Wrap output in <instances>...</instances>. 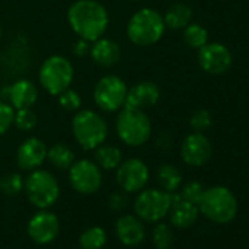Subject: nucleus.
I'll use <instances>...</instances> for the list:
<instances>
[{
  "instance_id": "f257e3e1",
  "label": "nucleus",
  "mask_w": 249,
  "mask_h": 249,
  "mask_svg": "<svg viewBox=\"0 0 249 249\" xmlns=\"http://www.w3.org/2000/svg\"><path fill=\"white\" fill-rule=\"evenodd\" d=\"M108 22L107 9L97 0H76L68 9V24L71 30L88 43L104 37Z\"/></svg>"
},
{
  "instance_id": "f03ea898",
  "label": "nucleus",
  "mask_w": 249,
  "mask_h": 249,
  "mask_svg": "<svg viewBox=\"0 0 249 249\" xmlns=\"http://www.w3.org/2000/svg\"><path fill=\"white\" fill-rule=\"evenodd\" d=\"M116 134L128 147H141L147 144L153 135V123L145 110L124 106L116 117Z\"/></svg>"
},
{
  "instance_id": "7ed1b4c3",
  "label": "nucleus",
  "mask_w": 249,
  "mask_h": 249,
  "mask_svg": "<svg viewBox=\"0 0 249 249\" xmlns=\"http://www.w3.org/2000/svg\"><path fill=\"white\" fill-rule=\"evenodd\" d=\"M72 134L78 145L87 151H94L106 142L108 126L106 119L91 108H79L72 119Z\"/></svg>"
},
{
  "instance_id": "20e7f679",
  "label": "nucleus",
  "mask_w": 249,
  "mask_h": 249,
  "mask_svg": "<svg viewBox=\"0 0 249 249\" xmlns=\"http://www.w3.org/2000/svg\"><path fill=\"white\" fill-rule=\"evenodd\" d=\"M166 31L163 15L153 8L137 11L126 25V36L131 43L141 47H148L159 43Z\"/></svg>"
},
{
  "instance_id": "39448f33",
  "label": "nucleus",
  "mask_w": 249,
  "mask_h": 249,
  "mask_svg": "<svg viewBox=\"0 0 249 249\" xmlns=\"http://www.w3.org/2000/svg\"><path fill=\"white\" fill-rule=\"evenodd\" d=\"M198 210L210 221L227 224L233 221L237 214V199L229 188L221 185L211 186L204 191Z\"/></svg>"
},
{
  "instance_id": "423d86ee",
  "label": "nucleus",
  "mask_w": 249,
  "mask_h": 249,
  "mask_svg": "<svg viewBox=\"0 0 249 249\" xmlns=\"http://www.w3.org/2000/svg\"><path fill=\"white\" fill-rule=\"evenodd\" d=\"M24 191L28 201L38 210H49L60 196L57 179L50 172L43 169L30 172L24 180Z\"/></svg>"
},
{
  "instance_id": "0eeeda50",
  "label": "nucleus",
  "mask_w": 249,
  "mask_h": 249,
  "mask_svg": "<svg viewBox=\"0 0 249 249\" xmlns=\"http://www.w3.org/2000/svg\"><path fill=\"white\" fill-rule=\"evenodd\" d=\"M73 75L75 69L72 62L65 56L53 54L41 63L38 71V81L44 91L57 97L65 89L71 88Z\"/></svg>"
},
{
  "instance_id": "6e6552de",
  "label": "nucleus",
  "mask_w": 249,
  "mask_h": 249,
  "mask_svg": "<svg viewBox=\"0 0 249 249\" xmlns=\"http://www.w3.org/2000/svg\"><path fill=\"white\" fill-rule=\"evenodd\" d=\"M172 207V195L163 189L150 188L138 192L134 201L135 215L147 223H159L169 215Z\"/></svg>"
},
{
  "instance_id": "1a4fd4ad",
  "label": "nucleus",
  "mask_w": 249,
  "mask_h": 249,
  "mask_svg": "<svg viewBox=\"0 0 249 249\" xmlns=\"http://www.w3.org/2000/svg\"><path fill=\"white\" fill-rule=\"evenodd\" d=\"M126 95L128 85L117 75H104L100 78L92 92L95 106L106 113H114L124 107Z\"/></svg>"
},
{
  "instance_id": "9d476101",
  "label": "nucleus",
  "mask_w": 249,
  "mask_h": 249,
  "mask_svg": "<svg viewBox=\"0 0 249 249\" xmlns=\"http://www.w3.org/2000/svg\"><path fill=\"white\" fill-rule=\"evenodd\" d=\"M69 170V183L71 186L81 195H92L95 194L103 183L101 169L95 164V161L82 159L75 160Z\"/></svg>"
},
{
  "instance_id": "9b49d317",
  "label": "nucleus",
  "mask_w": 249,
  "mask_h": 249,
  "mask_svg": "<svg viewBox=\"0 0 249 249\" xmlns=\"http://www.w3.org/2000/svg\"><path fill=\"white\" fill-rule=\"evenodd\" d=\"M150 180V169L141 159H128L116 169V183L126 194H138Z\"/></svg>"
},
{
  "instance_id": "f8f14e48",
  "label": "nucleus",
  "mask_w": 249,
  "mask_h": 249,
  "mask_svg": "<svg viewBox=\"0 0 249 249\" xmlns=\"http://www.w3.org/2000/svg\"><path fill=\"white\" fill-rule=\"evenodd\" d=\"M233 57L230 50L220 43H207L198 49V63L210 75H223L231 66Z\"/></svg>"
},
{
  "instance_id": "ddd939ff",
  "label": "nucleus",
  "mask_w": 249,
  "mask_h": 249,
  "mask_svg": "<svg viewBox=\"0 0 249 249\" xmlns=\"http://www.w3.org/2000/svg\"><path fill=\"white\" fill-rule=\"evenodd\" d=\"M27 231L31 240L37 245H49L59 236L60 221L54 213L49 210H40L30 218Z\"/></svg>"
},
{
  "instance_id": "4468645a",
  "label": "nucleus",
  "mask_w": 249,
  "mask_h": 249,
  "mask_svg": "<svg viewBox=\"0 0 249 249\" xmlns=\"http://www.w3.org/2000/svg\"><path fill=\"white\" fill-rule=\"evenodd\" d=\"M213 147L210 140L202 132L189 134L180 145V157L191 167H201L210 161Z\"/></svg>"
},
{
  "instance_id": "2eb2a0df",
  "label": "nucleus",
  "mask_w": 249,
  "mask_h": 249,
  "mask_svg": "<svg viewBox=\"0 0 249 249\" xmlns=\"http://www.w3.org/2000/svg\"><path fill=\"white\" fill-rule=\"evenodd\" d=\"M47 160V145L37 137L27 138L17 150V164L21 170L33 172Z\"/></svg>"
},
{
  "instance_id": "dca6fc26",
  "label": "nucleus",
  "mask_w": 249,
  "mask_h": 249,
  "mask_svg": "<svg viewBox=\"0 0 249 249\" xmlns=\"http://www.w3.org/2000/svg\"><path fill=\"white\" fill-rule=\"evenodd\" d=\"M114 233L122 245L129 248L141 245L145 239V227L142 220L132 214H124L116 220Z\"/></svg>"
},
{
  "instance_id": "f3484780",
  "label": "nucleus",
  "mask_w": 249,
  "mask_h": 249,
  "mask_svg": "<svg viewBox=\"0 0 249 249\" xmlns=\"http://www.w3.org/2000/svg\"><path fill=\"white\" fill-rule=\"evenodd\" d=\"M5 101H8L15 110L33 107L38 100V89L30 79H18L12 85L5 88Z\"/></svg>"
},
{
  "instance_id": "a211bd4d",
  "label": "nucleus",
  "mask_w": 249,
  "mask_h": 249,
  "mask_svg": "<svg viewBox=\"0 0 249 249\" xmlns=\"http://www.w3.org/2000/svg\"><path fill=\"white\" fill-rule=\"evenodd\" d=\"M160 88L153 81H141L135 84L134 87L128 88L126 103L124 106L147 110L150 107H154L160 100Z\"/></svg>"
},
{
  "instance_id": "6ab92c4d",
  "label": "nucleus",
  "mask_w": 249,
  "mask_h": 249,
  "mask_svg": "<svg viewBox=\"0 0 249 249\" xmlns=\"http://www.w3.org/2000/svg\"><path fill=\"white\" fill-rule=\"evenodd\" d=\"M88 54L91 56V60L95 65L101 68H111L116 63H119L122 52H120V46L114 40L100 37L98 40L91 43Z\"/></svg>"
},
{
  "instance_id": "aec40b11",
  "label": "nucleus",
  "mask_w": 249,
  "mask_h": 249,
  "mask_svg": "<svg viewBox=\"0 0 249 249\" xmlns=\"http://www.w3.org/2000/svg\"><path fill=\"white\" fill-rule=\"evenodd\" d=\"M198 215H199L198 205L188 202L182 198L173 202L169 211L170 223L176 229H188L194 226L198 220Z\"/></svg>"
},
{
  "instance_id": "412c9836",
  "label": "nucleus",
  "mask_w": 249,
  "mask_h": 249,
  "mask_svg": "<svg viewBox=\"0 0 249 249\" xmlns=\"http://www.w3.org/2000/svg\"><path fill=\"white\" fill-rule=\"evenodd\" d=\"M95 164L101 170H116L123 161L122 150L111 144H101L94 150Z\"/></svg>"
},
{
  "instance_id": "4be33fe9",
  "label": "nucleus",
  "mask_w": 249,
  "mask_h": 249,
  "mask_svg": "<svg viewBox=\"0 0 249 249\" xmlns=\"http://www.w3.org/2000/svg\"><path fill=\"white\" fill-rule=\"evenodd\" d=\"M163 19H164L166 28L183 30L186 25L191 24L192 9L186 3H175L166 11V14L163 15Z\"/></svg>"
},
{
  "instance_id": "5701e85b",
  "label": "nucleus",
  "mask_w": 249,
  "mask_h": 249,
  "mask_svg": "<svg viewBox=\"0 0 249 249\" xmlns=\"http://www.w3.org/2000/svg\"><path fill=\"white\" fill-rule=\"evenodd\" d=\"M47 160L53 167L59 170H68L75 161V153L69 145L56 142L47 148Z\"/></svg>"
},
{
  "instance_id": "b1692460",
  "label": "nucleus",
  "mask_w": 249,
  "mask_h": 249,
  "mask_svg": "<svg viewBox=\"0 0 249 249\" xmlns=\"http://www.w3.org/2000/svg\"><path fill=\"white\" fill-rule=\"evenodd\" d=\"M157 183H159L160 189H163L169 194L176 192L182 185V175L175 166L163 164L157 170Z\"/></svg>"
},
{
  "instance_id": "393cba45",
  "label": "nucleus",
  "mask_w": 249,
  "mask_h": 249,
  "mask_svg": "<svg viewBox=\"0 0 249 249\" xmlns=\"http://www.w3.org/2000/svg\"><path fill=\"white\" fill-rule=\"evenodd\" d=\"M107 243V233L100 226H92L84 230L79 236L81 249H101Z\"/></svg>"
},
{
  "instance_id": "a878e982",
  "label": "nucleus",
  "mask_w": 249,
  "mask_h": 249,
  "mask_svg": "<svg viewBox=\"0 0 249 249\" xmlns=\"http://www.w3.org/2000/svg\"><path fill=\"white\" fill-rule=\"evenodd\" d=\"M183 41L191 49H201L208 43V31L199 24H189L183 28Z\"/></svg>"
},
{
  "instance_id": "bb28decb",
  "label": "nucleus",
  "mask_w": 249,
  "mask_h": 249,
  "mask_svg": "<svg viewBox=\"0 0 249 249\" xmlns=\"http://www.w3.org/2000/svg\"><path fill=\"white\" fill-rule=\"evenodd\" d=\"M38 123V116L37 113L31 108V107H25V108H18L15 110V119H14V124L22 132H31L36 129Z\"/></svg>"
},
{
  "instance_id": "cd10ccee",
  "label": "nucleus",
  "mask_w": 249,
  "mask_h": 249,
  "mask_svg": "<svg viewBox=\"0 0 249 249\" xmlns=\"http://www.w3.org/2000/svg\"><path fill=\"white\" fill-rule=\"evenodd\" d=\"M173 237L175 234H173L172 226L161 223V221L157 223V226L153 229V233H151L153 243L157 249H169L173 243Z\"/></svg>"
},
{
  "instance_id": "c85d7f7f",
  "label": "nucleus",
  "mask_w": 249,
  "mask_h": 249,
  "mask_svg": "<svg viewBox=\"0 0 249 249\" xmlns=\"http://www.w3.org/2000/svg\"><path fill=\"white\" fill-rule=\"evenodd\" d=\"M0 191L8 196H15L24 191V178L19 173L9 172L0 178Z\"/></svg>"
},
{
  "instance_id": "c756f323",
  "label": "nucleus",
  "mask_w": 249,
  "mask_h": 249,
  "mask_svg": "<svg viewBox=\"0 0 249 249\" xmlns=\"http://www.w3.org/2000/svg\"><path fill=\"white\" fill-rule=\"evenodd\" d=\"M57 100H59L60 107L63 110H66V111H73L75 113L82 107V98H81L79 92L75 91V89H71V88L60 92L57 95Z\"/></svg>"
},
{
  "instance_id": "7c9ffc66",
  "label": "nucleus",
  "mask_w": 249,
  "mask_h": 249,
  "mask_svg": "<svg viewBox=\"0 0 249 249\" xmlns=\"http://www.w3.org/2000/svg\"><path fill=\"white\" fill-rule=\"evenodd\" d=\"M189 124H191V128L194 129V132H204V131L211 128L213 117H211L210 111H207L204 108H199V110L192 113V116L189 119Z\"/></svg>"
},
{
  "instance_id": "2f4dec72",
  "label": "nucleus",
  "mask_w": 249,
  "mask_h": 249,
  "mask_svg": "<svg viewBox=\"0 0 249 249\" xmlns=\"http://www.w3.org/2000/svg\"><path fill=\"white\" fill-rule=\"evenodd\" d=\"M204 191H205V188L202 186V183H199L196 180H191V182H188V183L183 185V188H182V191H180L179 195H180L182 199L198 205L199 201H201V196H202Z\"/></svg>"
},
{
  "instance_id": "473e14b6",
  "label": "nucleus",
  "mask_w": 249,
  "mask_h": 249,
  "mask_svg": "<svg viewBox=\"0 0 249 249\" xmlns=\"http://www.w3.org/2000/svg\"><path fill=\"white\" fill-rule=\"evenodd\" d=\"M15 119V108L5 100H0V137L5 135L12 126Z\"/></svg>"
},
{
  "instance_id": "72a5a7b5",
  "label": "nucleus",
  "mask_w": 249,
  "mask_h": 249,
  "mask_svg": "<svg viewBox=\"0 0 249 249\" xmlns=\"http://www.w3.org/2000/svg\"><path fill=\"white\" fill-rule=\"evenodd\" d=\"M128 202H129L128 194H126V192H123L122 189L117 191V192H113V194L110 195V198H108V204H110L111 210H114V211H122V210H124V208L128 207Z\"/></svg>"
},
{
  "instance_id": "f704fd0d",
  "label": "nucleus",
  "mask_w": 249,
  "mask_h": 249,
  "mask_svg": "<svg viewBox=\"0 0 249 249\" xmlns=\"http://www.w3.org/2000/svg\"><path fill=\"white\" fill-rule=\"evenodd\" d=\"M73 53H75L76 56H79V57L84 56V54H87V53H89V44H88V41L79 38V40L75 43V46H73Z\"/></svg>"
},
{
  "instance_id": "c9c22d12",
  "label": "nucleus",
  "mask_w": 249,
  "mask_h": 249,
  "mask_svg": "<svg viewBox=\"0 0 249 249\" xmlns=\"http://www.w3.org/2000/svg\"><path fill=\"white\" fill-rule=\"evenodd\" d=\"M0 40H2V27H0Z\"/></svg>"
},
{
  "instance_id": "e433bc0d",
  "label": "nucleus",
  "mask_w": 249,
  "mask_h": 249,
  "mask_svg": "<svg viewBox=\"0 0 249 249\" xmlns=\"http://www.w3.org/2000/svg\"><path fill=\"white\" fill-rule=\"evenodd\" d=\"M129 2H140V0H129Z\"/></svg>"
}]
</instances>
